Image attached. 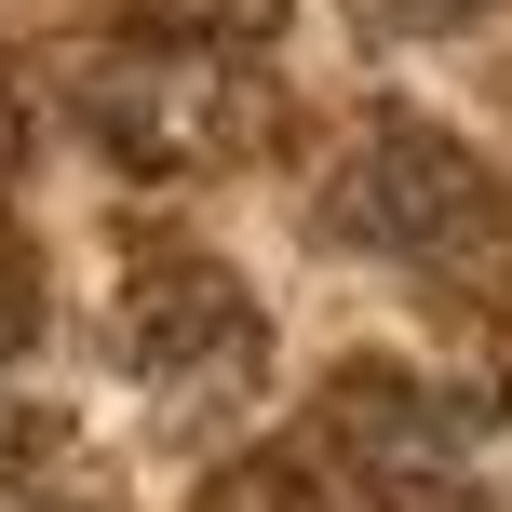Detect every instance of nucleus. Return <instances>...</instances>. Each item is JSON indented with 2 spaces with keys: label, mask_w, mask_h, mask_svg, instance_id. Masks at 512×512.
<instances>
[{
  "label": "nucleus",
  "mask_w": 512,
  "mask_h": 512,
  "mask_svg": "<svg viewBox=\"0 0 512 512\" xmlns=\"http://www.w3.org/2000/svg\"><path fill=\"white\" fill-rule=\"evenodd\" d=\"M41 324H54V270H41V243L14 230V203H0V364L41 351Z\"/></svg>",
  "instance_id": "nucleus-7"
},
{
  "label": "nucleus",
  "mask_w": 512,
  "mask_h": 512,
  "mask_svg": "<svg viewBox=\"0 0 512 512\" xmlns=\"http://www.w3.org/2000/svg\"><path fill=\"white\" fill-rule=\"evenodd\" d=\"M108 41H176V54H270L297 0H95Z\"/></svg>",
  "instance_id": "nucleus-5"
},
{
  "label": "nucleus",
  "mask_w": 512,
  "mask_h": 512,
  "mask_svg": "<svg viewBox=\"0 0 512 512\" xmlns=\"http://www.w3.org/2000/svg\"><path fill=\"white\" fill-rule=\"evenodd\" d=\"M108 337H122V378L149 391L162 418H189V432H230V418L270 405V310H256L243 270L203 256V243L135 256Z\"/></svg>",
  "instance_id": "nucleus-3"
},
{
  "label": "nucleus",
  "mask_w": 512,
  "mask_h": 512,
  "mask_svg": "<svg viewBox=\"0 0 512 512\" xmlns=\"http://www.w3.org/2000/svg\"><path fill=\"white\" fill-rule=\"evenodd\" d=\"M189 512H324V472L283 459V445H243V459H216V486Z\"/></svg>",
  "instance_id": "nucleus-6"
},
{
  "label": "nucleus",
  "mask_w": 512,
  "mask_h": 512,
  "mask_svg": "<svg viewBox=\"0 0 512 512\" xmlns=\"http://www.w3.org/2000/svg\"><path fill=\"white\" fill-rule=\"evenodd\" d=\"M499 0H351L364 41H459V27H486Z\"/></svg>",
  "instance_id": "nucleus-8"
},
{
  "label": "nucleus",
  "mask_w": 512,
  "mask_h": 512,
  "mask_svg": "<svg viewBox=\"0 0 512 512\" xmlns=\"http://www.w3.org/2000/svg\"><path fill=\"white\" fill-rule=\"evenodd\" d=\"M68 122L95 135L122 176H162V189H189V176H230V162H256L283 135V108H270V81H256V54H176V41H95V54H68Z\"/></svg>",
  "instance_id": "nucleus-2"
},
{
  "label": "nucleus",
  "mask_w": 512,
  "mask_h": 512,
  "mask_svg": "<svg viewBox=\"0 0 512 512\" xmlns=\"http://www.w3.org/2000/svg\"><path fill=\"white\" fill-rule=\"evenodd\" d=\"M310 230L378 256V270H486V256L512 243V189L499 162L472 149V135H445L432 108H351L337 122V149L310 162Z\"/></svg>",
  "instance_id": "nucleus-1"
},
{
  "label": "nucleus",
  "mask_w": 512,
  "mask_h": 512,
  "mask_svg": "<svg viewBox=\"0 0 512 512\" xmlns=\"http://www.w3.org/2000/svg\"><path fill=\"white\" fill-rule=\"evenodd\" d=\"M459 432H472V405H445L432 378H405V364H378V351L324 378V445L364 459L378 512H432L459 486Z\"/></svg>",
  "instance_id": "nucleus-4"
}]
</instances>
